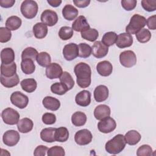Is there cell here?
I'll list each match as a JSON object with an SVG mask.
<instances>
[{
	"mask_svg": "<svg viewBox=\"0 0 156 156\" xmlns=\"http://www.w3.org/2000/svg\"><path fill=\"white\" fill-rule=\"evenodd\" d=\"M74 72L77 77L76 82L80 88L88 87L91 82V70L90 66L84 62L77 64L74 68Z\"/></svg>",
	"mask_w": 156,
	"mask_h": 156,
	"instance_id": "1",
	"label": "cell"
},
{
	"mask_svg": "<svg viewBox=\"0 0 156 156\" xmlns=\"http://www.w3.org/2000/svg\"><path fill=\"white\" fill-rule=\"evenodd\" d=\"M126 144L124 136L122 134H118L105 143V148L108 153L116 155L123 151Z\"/></svg>",
	"mask_w": 156,
	"mask_h": 156,
	"instance_id": "2",
	"label": "cell"
},
{
	"mask_svg": "<svg viewBox=\"0 0 156 156\" xmlns=\"http://www.w3.org/2000/svg\"><path fill=\"white\" fill-rule=\"evenodd\" d=\"M146 19L144 16L139 14L133 15L130 18L129 24L126 27V33L136 34L146 26Z\"/></svg>",
	"mask_w": 156,
	"mask_h": 156,
	"instance_id": "3",
	"label": "cell"
},
{
	"mask_svg": "<svg viewBox=\"0 0 156 156\" xmlns=\"http://www.w3.org/2000/svg\"><path fill=\"white\" fill-rule=\"evenodd\" d=\"M20 10L24 17L27 19H32L37 14L38 6L35 1L25 0L22 2Z\"/></svg>",
	"mask_w": 156,
	"mask_h": 156,
	"instance_id": "4",
	"label": "cell"
},
{
	"mask_svg": "<svg viewBox=\"0 0 156 156\" xmlns=\"http://www.w3.org/2000/svg\"><path fill=\"white\" fill-rule=\"evenodd\" d=\"M1 117L5 124L15 125L20 121V115L15 109L8 107L3 110L1 113Z\"/></svg>",
	"mask_w": 156,
	"mask_h": 156,
	"instance_id": "5",
	"label": "cell"
},
{
	"mask_svg": "<svg viewBox=\"0 0 156 156\" xmlns=\"http://www.w3.org/2000/svg\"><path fill=\"white\" fill-rule=\"evenodd\" d=\"M119 62L126 68H131L136 63V57L135 52L130 50L124 51L119 55Z\"/></svg>",
	"mask_w": 156,
	"mask_h": 156,
	"instance_id": "6",
	"label": "cell"
},
{
	"mask_svg": "<svg viewBox=\"0 0 156 156\" xmlns=\"http://www.w3.org/2000/svg\"><path fill=\"white\" fill-rule=\"evenodd\" d=\"M10 101L15 107L23 109L27 107L29 103V98L20 91H15L10 96Z\"/></svg>",
	"mask_w": 156,
	"mask_h": 156,
	"instance_id": "7",
	"label": "cell"
},
{
	"mask_svg": "<svg viewBox=\"0 0 156 156\" xmlns=\"http://www.w3.org/2000/svg\"><path fill=\"white\" fill-rule=\"evenodd\" d=\"M116 127V123L115 120L110 117H106L100 121L98 124V130L104 133H110L113 131Z\"/></svg>",
	"mask_w": 156,
	"mask_h": 156,
	"instance_id": "8",
	"label": "cell"
},
{
	"mask_svg": "<svg viewBox=\"0 0 156 156\" xmlns=\"http://www.w3.org/2000/svg\"><path fill=\"white\" fill-rule=\"evenodd\" d=\"M93 135L91 132L86 129L77 131L74 135L75 142L80 146H85L90 143L92 141Z\"/></svg>",
	"mask_w": 156,
	"mask_h": 156,
	"instance_id": "9",
	"label": "cell"
},
{
	"mask_svg": "<svg viewBox=\"0 0 156 156\" xmlns=\"http://www.w3.org/2000/svg\"><path fill=\"white\" fill-rule=\"evenodd\" d=\"M40 20L41 23H44L46 26L51 27L57 24L58 18V15L55 11L46 9L42 12Z\"/></svg>",
	"mask_w": 156,
	"mask_h": 156,
	"instance_id": "10",
	"label": "cell"
},
{
	"mask_svg": "<svg viewBox=\"0 0 156 156\" xmlns=\"http://www.w3.org/2000/svg\"><path fill=\"white\" fill-rule=\"evenodd\" d=\"M20 136L18 132L15 130L6 131L2 136V141L5 145L10 147L15 146L20 141Z\"/></svg>",
	"mask_w": 156,
	"mask_h": 156,
	"instance_id": "11",
	"label": "cell"
},
{
	"mask_svg": "<svg viewBox=\"0 0 156 156\" xmlns=\"http://www.w3.org/2000/svg\"><path fill=\"white\" fill-rule=\"evenodd\" d=\"M63 55L64 58L68 61L75 59L79 55L78 45L74 43L66 44L63 49Z\"/></svg>",
	"mask_w": 156,
	"mask_h": 156,
	"instance_id": "12",
	"label": "cell"
},
{
	"mask_svg": "<svg viewBox=\"0 0 156 156\" xmlns=\"http://www.w3.org/2000/svg\"><path fill=\"white\" fill-rule=\"evenodd\" d=\"M63 73L62 68L57 63H51L46 68L45 74L49 79L60 78Z\"/></svg>",
	"mask_w": 156,
	"mask_h": 156,
	"instance_id": "13",
	"label": "cell"
},
{
	"mask_svg": "<svg viewBox=\"0 0 156 156\" xmlns=\"http://www.w3.org/2000/svg\"><path fill=\"white\" fill-rule=\"evenodd\" d=\"M108 52V48L104 45L101 41H96L91 47V54L97 58L104 57Z\"/></svg>",
	"mask_w": 156,
	"mask_h": 156,
	"instance_id": "14",
	"label": "cell"
},
{
	"mask_svg": "<svg viewBox=\"0 0 156 156\" xmlns=\"http://www.w3.org/2000/svg\"><path fill=\"white\" fill-rule=\"evenodd\" d=\"M133 40L132 36L128 33H121L117 37L116 45L119 48H125L132 46Z\"/></svg>",
	"mask_w": 156,
	"mask_h": 156,
	"instance_id": "15",
	"label": "cell"
},
{
	"mask_svg": "<svg viewBox=\"0 0 156 156\" xmlns=\"http://www.w3.org/2000/svg\"><path fill=\"white\" fill-rule=\"evenodd\" d=\"M76 104L81 107H87L91 103V93L89 91L84 90L78 93L75 97Z\"/></svg>",
	"mask_w": 156,
	"mask_h": 156,
	"instance_id": "16",
	"label": "cell"
},
{
	"mask_svg": "<svg viewBox=\"0 0 156 156\" xmlns=\"http://www.w3.org/2000/svg\"><path fill=\"white\" fill-rule=\"evenodd\" d=\"M108 89L104 85H100L96 87L94 90V98L98 102L105 101L108 97Z\"/></svg>",
	"mask_w": 156,
	"mask_h": 156,
	"instance_id": "17",
	"label": "cell"
},
{
	"mask_svg": "<svg viewBox=\"0 0 156 156\" xmlns=\"http://www.w3.org/2000/svg\"><path fill=\"white\" fill-rule=\"evenodd\" d=\"M96 70L99 75L104 77H107L112 73L113 66L110 62L104 60L99 62L97 64Z\"/></svg>",
	"mask_w": 156,
	"mask_h": 156,
	"instance_id": "18",
	"label": "cell"
},
{
	"mask_svg": "<svg viewBox=\"0 0 156 156\" xmlns=\"http://www.w3.org/2000/svg\"><path fill=\"white\" fill-rule=\"evenodd\" d=\"M89 28H90V26L86 18L83 15L78 16L72 24L73 30L76 32H82Z\"/></svg>",
	"mask_w": 156,
	"mask_h": 156,
	"instance_id": "19",
	"label": "cell"
},
{
	"mask_svg": "<svg viewBox=\"0 0 156 156\" xmlns=\"http://www.w3.org/2000/svg\"><path fill=\"white\" fill-rule=\"evenodd\" d=\"M110 107L105 104L99 105L94 110V116L98 120H102L106 117L110 116Z\"/></svg>",
	"mask_w": 156,
	"mask_h": 156,
	"instance_id": "20",
	"label": "cell"
},
{
	"mask_svg": "<svg viewBox=\"0 0 156 156\" xmlns=\"http://www.w3.org/2000/svg\"><path fill=\"white\" fill-rule=\"evenodd\" d=\"M42 104L45 108L51 111H56L60 107V101L52 96H46L44 98Z\"/></svg>",
	"mask_w": 156,
	"mask_h": 156,
	"instance_id": "21",
	"label": "cell"
},
{
	"mask_svg": "<svg viewBox=\"0 0 156 156\" xmlns=\"http://www.w3.org/2000/svg\"><path fill=\"white\" fill-rule=\"evenodd\" d=\"M34 127V122L32 119L24 118L20 119L17 123V128L20 132L26 133L30 132Z\"/></svg>",
	"mask_w": 156,
	"mask_h": 156,
	"instance_id": "22",
	"label": "cell"
},
{
	"mask_svg": "<svg viewBox=\"0 0 156 156\" xmlns=\"http://www.w3.org/2000/svg\"><path fill=\"white\" fill-rule=\"evenodd\" d=\"M78 10L73 5L66 4L62 9V15L64 18L68 21L74 20L78 15Z\"/></svg>",
	"mask_w": 156,
	"mask_h": 156,
	"instance_id": "23",
	"label": "cell"
},
{
	"mask_svg": "<svg viewBox=\"0 0 156 156\" xmlns=\"http://www.w3.org/2000/svg\"><path fill=\"white\" fill-rule=\"evenodd\" d=\"M1 59L2 63L9 65L15 60V52L10 48H5L1 52Z\"/></svg>",
	"mask_w": 156,
	"mask_h": 156,
	"instance_id": "24",
	"label": "cell"
},
{
	"mask_svg": "<svg viewBox=\"0 0 156 156\" xmlns=\"http://www.w3.org/2000/svg\"><path fill=\"white\" fill-rule=\"evenodd\" d=\"M33 33L38 39L44 38L48 34V26L43 23H37L33 26Z\"/></svg>",
	"mask_w": 156,
	"mask_h": 156,
	"instance_id": "25",
	"label": "cell"
},
{
	"mask_svg": "<svg viewBox=\"0 0 156 156\" xmlns=\"http://www.w3.org/2000/svg\"><path fill=\"white\" fill-rule=\"evenodd\" d=\"M141 138V136L140 133L135 130H129L124 135L126 143L130 146H133L138 143Z\"/></svg>",
	"mask_w": 156,
	"mask_h": 156,
	"instance_id": "26",
	"label": "cell"
},
{
	"mask_svg": "<svg viewBox=\"0 0 156 156\" xmlns=\"http://www.w3.org/2000/svg\"><path fill=\"white\" fill-rule=\"evenodd\" d=\"M56 128L49 127L44 128L41 130L40 132L41 139L47 143H52L55 141V132Z\"/></svg>",
	"mask_w": 156,
	"mask_h": 156,
	"instance_id": "27",
	"label": "cell"
},
{
	"mask_svg": "<svg viewBox=\"0 0 156 156\" xmlns=\"http://www.w3.org/2000/svg\"><path fill=\"white\" fill-rule=\"evenodd\" d=\"M20 85L23 90L29 93L34 92L37 87L36 80L32 78L23 79L20 82Z\"/></svg>",
	"mask_w": 156,
	"mask_h": 156,
	"instance_id": "28",
	"label": "cell"
},
{
	"mask_svg": "<svg viewBox=\"0 0 156 156\" xmlns=\"http://www.w3.org/2000/svg\"><path fill=\"white\" fill-rule=\"evenodd\" d=\"M16 73V65L15 62L9 65H4L1 63V75L4 77H10L13 76Z\"/></svg>",
	"mask_w": 156,
	"mask_h": 156,
	"instance_id": "29",
	"label": "cell"
},
{
	"mask_svg": "<svg viewBox=\"0 0 156 156\" xmlns=\"http://www.w3.org/2000/svg\"><path fill=\"white\" fill-rule=\"evenodd\" d=\"M87 116L82 112H76L72 115L71 122L72 124L76 127L83 126L87 122Z\"/></svg>",
	"mask_w": 156,
	"mask_h": 156,
	"instance_id": "30",
	"label": "cell"
},
{
	"mask_svg": "<svg viewBox=\"0 0 156 156\" xmlns=\"http://www.w3.org/2000/svg\"><path fill=\"white\" fill-rule=\"evenodd\" d=\"M1 83L5 88H12L16 86L20 83V78L17 74L10 77L1 75Z\"/></svg>",
	"mask_w": 156,
	"mask_h": 156,
	"instance_id": "31",
	"label": "cell"
},
{
	"mask_svg": "<svg viewBox=\"0 0 156 156\" xmlns=\"http://www.w3.org/2000/svg\"><path fill=\"white\" fill-rule=\"evenodd\" d=\"M21 24V19L17 16H11L9 17L5 21L6 27L10 30H16L18 29Z\"/></svg>",
	"mask_w": 156,
	"mask_h": 156,
	"instance_id": "32",
	"label": "cell"
},
{
	"mask_svg": "<svg viewBox=\"0 0 156 156\" xmlns=\"http://www.w3.org/2000/svg\"><path fill=\"white\" fill-rule=\"evenodd\" d=\"M21 68L22 71L26 74H32L35 70V65L32 60L26 58L21 60Z\"/></svg>",
	"mask_w": 156,
	"mask_h": 156,
	"instance_id": "33",
	"label": "cell"
},
{
	"mask_svg": "<svg viewBox=\"0 0 156 156\" xmlns=\"http://www.w3.org/2000/svg\"><path fill=\"white\" fill-rule=\"evenodd\" d=\"M81 37L83 39L89 41H94L99 37V32L95 29L89 28L81 32Z\"/></svg>",
	"mask_w": 156,
	"mask_h": 156,
	"instance_id": "34",
	"label": "cell"
},
{
	"mask_svg": "<svg viewBox=\"0 0 156 156\" xmlns=\"http://www.w3.org/2000/svg\"><path fill=\"white\" fill-rule=\"evenodd\" d=\"M69 138V131L65 127L57 128L55 132V141L58 142H65Z\"/></svg>",
	"mask_w": 156,
	"mask_h": 156,
	"instance_id": "35",
	"label": "cell"
},
{
	"mask_svg": "<svg viewBox=\"0 0 156 156\" xmlns=\"http://www.w3.org/2000/svg\"><path fill=\"white\" fill-rule=\"evenodd\" d=\"M117 34L114 32H108L104 34L102 38V43L107 47L113 45L117 40Z\"/></svg>",
	"mask_w": 156,
	"mask_h": 156,
	"instance_id": "36",
	"label": "cell"
},
{
	"mask_svg": "<svg viewBox=\"0 0 156 156\" xmlns=\"http://www.w3.org/2000/svg\"><path fill=\"white\" fill-rule=\"evenodd\" d=\"M60 81L68 88V90H71L74 85V81L71 75L67 71L63 72L62 76H60Z\"/></svg>",
	"mask_w": 156,
	"mask_h": 156,
	"instance_id": "37",
	"label": "cell"
},
{
	"mask_svg": "<svg viewBox=\"0 0 156 156\" xmlns=\"http://www.w3.org/2000/svg\"><path fill=\"white\" fill-rule=\"evenodd\" d=\"M36 61L38 64L42 67H47L51 63V57L46 52H41L38 53Z\"/></svg>",
	"mask_w": 156,
	"mask_h": 156,
	"instance_id": "38",
	"label": "cell"
},
{
	"mask_svg": "<svg viewBox=\"0 0 156 156\" xmlns=\"http://www.w3.org/2000/svg\"><path fill=\"white\" fill-rule=\"evenodd\" d=\"M137 40L141 43L148 42L151 38V33L149 29H142L135 34Z\"/></svg>",
	"mask_w": 156,
	"mask_h": 156,
	"instance_id": "39",
	"label": "cell"
},
{
	"mask_svg": "<svg viewBox=\"0 0 156 156\" xmlns=\"http://www.w3.org/2000/svg\"><path fill=\"white\" fill-rule=\"evenodd\" d=\"M79 57L81 58H88L91 54V47L86 43H81L78 45Z\"/></svg>",
	"mask_w": 156,
	"mask_h": 156,
	"instance_id": "40",
	"label": "cell"
},
{
	"mask_svg": "<svg viewBox=\"0 0 156 156\" xmlns=\"http://www.w3.org/2000/svg\"><path fill=\"white\" fill-rule=\"evenodd\" d=\"M38 54V52L36 49L32 47H27L24 49L21 53V59L29 58L34 61Z\"/></svg>",
	"mask_w": 156,
	"mask_h": 156,
	"instance_id": "41",
	"label": "cell"
},
{
	"mask_svg": "<svg viewBox=\"0 0 156 156\" xmlns=\"http://www.w3.org/2000/svg\"><path fill=\"white\" fill-rule=\"evenodd\" d=\"M73 35V30L69 26L62 27L58 32V36L62 40H68Z\"/></svg>",
	"mask_w": 156,
	"mask_h": 156,
	"instance_id": "42",
	"label": "cell"
},
{
	"mask_svg": "<svg viewBox=\"0 0 156 156\" xmlns=\"http://www.w3.org/2000/svg\"><path fill=\"white\" fill-rule=\"evenodd\" d=\"M51 91L57 95H63L68 91V88L61 82H55L51 86Z\"/></svg>",
	"mask_w": 156,
	"mask_h": 156,
	"instance_id": "43",
	"label": "cell"
},
{
	"mask_svg": "<svg viewBox=\"0 0 156 156\" xmlns=\"http://www.w3.org/2000/svg\"><path fill=\"white\" fill-rule=\"evenodd\" d=\"M153 155V150L148 144H143L140 146L136 151L138 156H151Z\"/></svg>",
	"mask_w": 156,
	"mask_h": 156,
	"instance_id": "44",
	"label": "cell"
},
{
	"mask_svg": "<svg viewBox=\"0 0 156 156\" xmlns=\"http://www.w3.org/2000/svg\"><path fill=\"white\" fill-rule=\"evenodd\" d=\"M12 37V32L10 29L7 27H0V42L6 43L10 41Z\"/></svg>",
	"mask_w": 156,
	"mask_h": 156,
	"instance_id": "45",
	"label": "cell"
},
{
	"mask_svg": "<svg viewBox=\"0 0 156 156\" xmlns=\"http://www.w3.org/2000/svg\"><path fill=\"white\" fill-rule=\"evenodd\" d=\"M47 155L48 156H64L65 155V152L62 147L55 146L48 149Z\"/></svg>",
	"mask_w": 156,
	"mask_h": 156,
	"instance_id": "46",
	"label": "cell"
},
{
	"mask_svg": "<svg viewBox=\"0 0 156 156\" xmlns=\"http://www.w3.org/2000/svg\"><path fill=\"white\" fill-rule=\"evenodd\" d=\"M141 6L147 12H154L156 10V0H143Z\"/></svg>",
	"mask_w": 156,
	"mask_h": 156,
	"instance_id": "47",
	"label": "cell"
},
{
	"mask_svg": "<svg viewBox=\"0 0 156 156\" xmlns=\"http://www.w3.org/2000/svg\"><path fill=\"white\" fill-rule=\"evenodd\" d=\"M42 121L46 125H51L55 122L56 116L54 113H45L42 116Z\"/></svg>",
	"mask_w": 156,
	"mask_h": 156,
	"instance_id": "48",
	"label": "cell"
},
{
	"mask_svg": "<svg viewBox=\"0 0 156 156\" xmlns=\"http://www.w3.org/2000/svg\"><path fill=\"white\" fill-rule=\"evenodd\" d=\"M121 2V5L124 10L130 11L135 8L137 1L136 0H122Z\"/></svg>",
	"mask_w": 156,
	"mask_h": 156,
	"instance_id": "49",
	"label": "cell"
},
{
	"mask_svg": "<svg viewBox=\"0 0 156 156\" xmlns=\"http://www.w3.org/2000/svg\"><path fill=\"white\" fill-rule=\"evenodd\" d=\"M48 151V147L47 146L44 145H39L35 149L34 155L35 156H44Z\"/></svg>",
	"mask_w": 156,
	"mask_h": 156,
	"instance_id": "50",
	"label": "cell"
},
{
	"mask_svg": "<svg viewBox=\"0 0 156 156\" xmlns=\"http://www.w3.org/2000/svg\"><path fill=\"white\" fill-rule=\"evenodd\" d=\"M146 24L149 29L155 30L156 29V15H152L149 17L146 20Z\"/></svg>",
	"mask_w": 156,
	"mask_h": 156,
	"instance_id": "51",
	"label": "cell"
},
{
	"mask_svg": "<svg viewBox=\"0 0 156 156\" xmlns=\"http://www.w3.org/2000/svg\"><path fill=\"white\" fill-rule=\"evenodd\" d=\"M73 3L79 8H85L88 6L90 3V0H73Z\"/></svg>",
	"mask_w": 156,
	"mask_h": 156,
	"instance_id": "52",
	"label": "cell"
},
{
	"mask_svg": "<svg viewBox=\"0 0 156 156\" xmlns=\"http://www.w3.org/2000/svg\"><path fill=\"white\" fill-rule=\"evenodd\" d=\"M15 3V0H0V5L4 8L12 7Z\"/></svg>",
	"mask_w": 156,
	"mask_h": 156,
	"instance_id": "53",
	"label": "cell"
},
{
	"mask_svg": "<svg viewBox=\"0 0 156 156\" xmlns=\"http://www.w3.org/2000/svg\"><path fill=\"white\" fill-rule=\"evenodd\" d=\"M48 3L53 7H57L62 4L61 0H48Z\"/></svg>",
	"mask_w": 156,
	"mask_h": 156,
	"instance_id": "54",
	"label": "cell"
}]
</instances>
